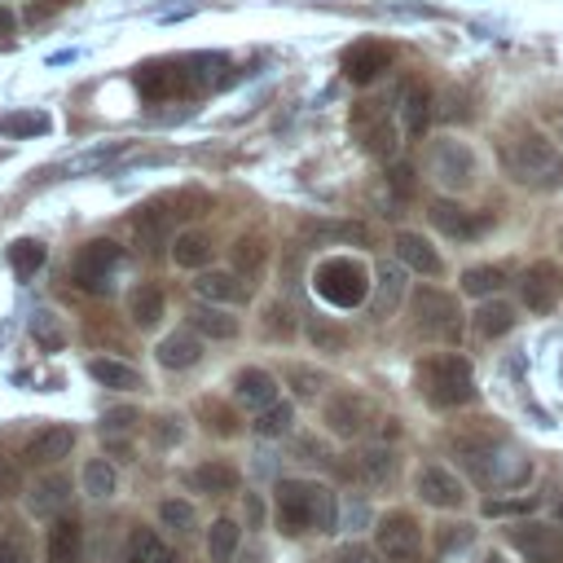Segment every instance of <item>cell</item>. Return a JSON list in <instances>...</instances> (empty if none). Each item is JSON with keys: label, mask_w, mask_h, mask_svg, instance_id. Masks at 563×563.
<instances>
[{"label": "cell", "mask_w": 563, "mask_h": 563, "mask_svg": "<svg viewBox=\"0 0 563 563\" xmlns=\"http://www.w3.org/2000/svg\"><path fill=\"white\" fill-rule=\"evenodd\" d=\"M418 383H422L427 400L440 405V409H453V405H471L475 400V374H471L466 356H457V352L431 356L418 369Z\"/></svg>", "instance_id": "obj_1"}, {"label": "cell", "mask_w": 563, "mask_h": 563, "mask_svg": "<svg viewBox=\"0 0 563 563\" xmlns=\"http://www.w3.org/2000/svg\"><path fill=\"white\" fill-rule=\"evenodd\" d=\"M312 290H317L330 308H356V303H365V295H369V273H365V264L352 260V255H330V260H321V264L312 268Z\"/></svg>", "instance_id": "obj_2"}, {"label": "cell", "mask_w": 563, "mask_h": 563, "mask_svg": "<svg viewBox=\"0 0 563 563\" xmlns=\"http://www.w3.org/2000/svg\"><path fill=\"white\" fill-rule=\"evenodd\" d=\"M506 172L519 185H554V180H563V154L545 136L528 132L506 150Z\"/></svg>", "instance_id": "obj_3"}, {"label": "cell", "mask_w": 563, "mask_h": 563, "mask_svg": "<svg viewBox=\"0 0 563 563\" xmlns=\"http://www.w3.org/2000/svg\"><path fill=\"white\" fill-rule=\"evenodd\" d=\"M409 308H413V321H418L422 334L444 339V343H457V334H462V312H457V299H453V295H444V290H435V286H418L413 299H409Z\"/></svg>", "instance_id": "obj_4"}, {"label": "cell", "mask_w": 563, "mask_h": 563, "mask_svg": "<svg viewBox=\"0 0 563 563\" xmlns=\"http://www.w3.org/2000/svg\"><path fill=\"white\" fill-rule=\"evenodd\" d=\"M352 136H356L361 150L374 154V158H391L396 145H400V132H396V123L387 119V106H383V101H356V106H352Z\"/></svg>", "instance_id": "obj_5"}, {"label": "cell", "mask_w": 563, "mask_h": 563, "mask_svg": "<svg viewBox=\"0 0 563 563\" xmlns=\"http://www.w3.org/2000/svg\"><path fill=\"white\" fill-rule=\"evenodd\" d=\"M119 260H123V251H119L110 238H92V242L79 246V255H75V264H70V277H75L79 290L106 295V290H110V273L119 268Z\"/></svg>", "instance_id": "obj_6"}, {"label": "cell", "mask_w": 563, "mask_h": 563, "mask_svg": "<svg viewBox=\"0 0 563 563\" xmlns=\"http://www.w3.org/2000/svg\"><path fill=\"white\" fill-rule=\"evenodd\" d=\"M374 545L387 563H413L418 550H422V528L409 510H387L374 528Z\"/></svg>", "instance_id": "obj_7"}, {"label": "cell", "mask_w": 563, "mask_h": 563, "mask_svg": "<svg viewBox=\"0 0 563 563\" xmlns=\"http://www.w3.org/2000/svg\"><path fill=\"white\" fill-rule=\"evenodd\" d=\"M506 537L528 563H563V528L559 523H515V528H506Z\"/></svg>", "instance_id": "obj_8"}, {"label": "cell", "mask_w": 563, "mask_h": 563, "mask_svg": "<svg viewBox=\"0 0 563 563\" xmlns=\"http://www.w3.org/2000/svg\"><path fill=\"white\" fill-rule=\"evenodd\" d=\"M431 172H435V180H440L444 189H466V185L475 180L479 163H475V154H471L462 141L444 136V141L431 145Z\"/></svg>", "instance_id": "obj_9"}, {"label": "cell", "mask_w": 563, "mask_h": 563, "mask_svg": "<svg viewBox=\"0 0 563 563\" xmlns=\"http://www.w3.org/2000/svg\"><path fill=\"white\" fill-rule=\"evenodd\" d=\"M563 295V268L550 264V260H532L519 277V299L532 308V312H550Z\"/></svg>", "instance_id": "obj_10"}, {"label": "cell", "mask_w": 563, "mask_h": 563, "mask_svg": "<svg viewBox=\"0 0 563 563\" xmlns=\"http://www.w3.org/2000/svg\"><path fill=\"white\" fill-rule=\"evenodd\" d=\"M273 493H277V528L282 532H308L312 528V484L308 479H282Z\"/></svg>", "instance_id": "obj_11"}, {"label": "cell", "mask_w": 563, "mask_h": 563, "mask_svg": "<svg viewBox=\"0 0 563 563\" xmlns=\"http://www.w3.org/2000/svg\"><path fill=\"white\" fill-rule=\"evenodd\" d=\"M413 488H418V497H422L427 506H435V510H457V506L466 501L462 479H457L449 466H440V462L422 466V471H418V479H413Z\"/></svg>", "instance_id": "obj_12"}, {"label": "cell", "mask_w": 563, "mask_h": 563, "mask_svg": "<svg viewBox=\"0 0 563 563\" xmlns=\"http://www.w3.org/2000/svg\"><path fill=\"white\" fill-rule=\"evenodd\" d=\"M431 224L444 233V238H453V242H466V238H479L493 220L488 216H475V211H466L462 202H453V198H435L431 202Z\"/></svg>", "instance_id": "obj_13"}, {"label": "cell", "mask_w": 563, "mask_h": 563, "mask_svg": "<svg viewBox=\"0 0 563 563\" xmlns=\"http://www.w3.org/2000/svg\"><path fill=\"white\" fill-rule=\"evenodd\" d=\"M391 66V48L387 44H378V40H361V44H352L347 53H343V75L352 79V84H374L383 70Z\"/></svg>", "instance_id": "obj_14"}, {"label": "cell", "mask_w": 563, "mask_h": 563, "mask_svg": "<svg viewBox=\"0 0 563 563\" xmlns=\"http://www.w3.org/2000/svg\"><path fill=\"white\" fill-rule=\"evenodd\" d=\"M136 88H141L150 101H163V97H176V92L194 88V79H189V66H185V62H163V66H145V70L136 75Z\"/></svg>", "instance_id": "obj_15"}, {"label": "cell", "mask_w": 563, "mask_h": 563, "mask_svg": "<svg viewBox=\"0 0 563 563\" xmlns=\"http://www.w3.org/2000/svg\"><path fill=\"white\" fill-rule=\"evenodd\" d=\"M365 422H369V405H365L361 396L339 391V396H330V400H325V427H330L334 435L352 440V435H361V431H365Z\"/></svg>", "instance_id": "obj_16"}, {"label": "cell", "mask_w": 563, "mask_h": 563, "mask_svg": "<svg viewBox=\"0 0 563 563\" xmlns=\"http://www.w3.org/2000/svg\"><path fill=\"white\" fill-rule=\"evenodd\" d=\"M70 449H75V431H70V427H44V431H35V435L26 440V462H31V466H53V462H62Z\"/></svg>", "instance_id": "obj_17"}, {"label": "cell", "mask_w": 563, "mask_h": 563, "mask_svg": "<svg viewBox=\"0 0 563 563\" xmlns=\"http://www.w3.org/2000/svg\"><path fill=\"white\" fill-rule=\"evenodd\" d=\"M396 260L422 277H440V268H444V260L435 255V246L422 233H396Z\"/></svg>", "instance_id": "obj_18"}, {"label": "cell", "mask_w": 563, "mask_h": 563, "mask_svg": "<svg viewBox=\"0 0 563 563\" xmlns=\"http://www.w3.org/2000/svg\"><path fill=\"white\" fill-rule=\"evenodd\" d=\"M233 396L246 405V409H264V405H273L277 400V378L268 374V369H238V378H233Z\"/></svg>", "instance_id": "obj_19"}, {"label": "cell", "mask_w": 563, "mask_h": 563, "mask_svg": "<svg viewBox=\"0 0 563 563\" xmlns=\"http://www.w3.org/2000/svg\"><path fill=\"white\" fill-rule=\"evenodd\" d=\"M79 554H84V528H79V519H53V528H48V563H79Z\"/></svg>", "instance_id": "obj_20"}, {"label": "cell", "mask_w": 563, "mask_h": 563, "mask_svg": "<svg viewBox=\"0 0 563 563\" xmlns=\"http://www.w3.org/2000/svg\"><path fill=\"white\" fill-rule=\"evenodd\" d=\"M198 361H202V339L194 330H176L158 343V365H167V369H189Z\"/></svg>", "instance_id": "obj_21"}, {"label": "cell", "mask_w": 563, "mask_h": 563, "mask_svg": "<svg viewBox=\"0 0 563 563\" xmlns=\"http://www.w3.org/2000/svg\"><path fill=\"white\" fill-rule=\"evenodd\" d=\"M66 497H70V479H66V475H44V479L31 488V497H26V510H31L35 519H48V515H57V510L66 506Z\"/></svg>", "instance_id": "obj_22"}, {"label": "cell", "mask_w": 563, "mask_h": 563, "mask_svg": "<svg viewBox=\"0 0 563 563\" xmlns=\"http://www.w3.org/2000/svg\"><path fill=\"white\" fill-rule=\"evenodd\" d=\"M194 290H198V299H211V303H238V299L246 295V286H242V277H238V273H224V268H211V273H198V282H194Z\"/></svg>", "instance_id": "obj_23"}, {"label": "cell", "mask_w": 563, "mask_h": 563, "mask_svg": "<svg viewBox=\"0 0 563 563\" xmlns=\"http://www.w3.org/2000/svg\"><path fill=\"white\" fill-rule=\"evenodd\" d=\"M189 325L198 330V334H207V339H233L238 334V317H229L220 303H211V299H202V303H194L189 308Z\"/></svg>", "instance_id": "obj_24"}, {"label": "cell", "mask_w": 563, "mask_h": 563, "mask_svg": "<svg viewBox=\"0 0 563 563\" xmlns=\"http://www.w3.org/2000/svg\"><path fill=\"white\" fill-rule=\"evenodd\" d=\"M427 123H431V92H427L422 84H409V88L400 92V128H405L409 136H422Z\"/></svg>", "instance_id": "obj_25"}, {"label": "cell", "mask_w": 563, "mask_h": 563, "mask_svg": "<svg viewBox=\"0 0 563 563\" xmlns=\"http://www.w3.org/2000/svg\"><path fill=\"white\" fill-rule=\"evenodd\" d=\"M405 295V264H383L374 282V317H391Z\"/></svg>", "instance_id": "obj_26"}, {"label": "cell", "mask_w": 563, "mask_h": 563, "mask_svg": "<svg viewBox=\"0 0 563 563\" xmlns=\"http://www.w3.org/2000/svg\"><path fill=\"white\" fill-rule=\"evenodd\" d=\"M128 563H180V559L172 554V545L158 532L132 528V537H128Z\"/></svg>", "instance_id": "obj_27"}, {"label": "cell", "mask_w": 563, "mask_h": 563, "mask_svg": "<svg viewBox=\"0 0 563 563\" xmlns=\"http://www.w3.org/2000/svg\"><path fill=\"white\" fill-rule=\"evenodd\" d=\"M88 374H92L101 387H114V391L141 387V374H136L128 361H114V356H92V361H88Z\"/></svg>", "instance_id": "obj_28"}, {"label": "cell", "mask_w": 563, "mask_h": 563, "mask_svg": "<svg viewBox=\"0 0 563 563\" xmlns=\"http://www.w3.org/2000/svg\"><path fill=\"white\" fill-rule=\"evenodd\" d=\"M136 242H141L145 251H163V246H172V216L158 211V207H145V211L136 216Z\"/></svg>", "instance_id": "obj_29"}, {"label": "cell", "mask_w": 563, "mask_h": 563, "mask_svg": "<svg viewBox=\"0 0 563 563\" xmlns=\"http://www.w3.org/2000/svg\"><path fill=\"white\" fill-rule=\"evenodd\" d=\"M128 312H132V321H136L141 330L158 325V317H163V290H158L154 282H141V286L128 295Z\"/></svg>", "instance_id": "obj_30"}, {"label": "cell", "mask_w": 563, "mask_h": 563, "mask_svg": "<svg viewBox=\"0 0 563 563\" xmlns=\"http://www.w3.org/2000/svg\"><path fill=\"white\" fill-rule=\"evenodd\" d=\"M172 260H176L180 268H202V264L211 260V242H207V233H198V229L176 233V238H172Z\"/></svg>", "instance_id": "obj_31"}, {"label": "cell", "mask_w": 563, "mask_h": 563, "mask_svg": "<svg viewBox=\"0 0 563 563\" xmlns=\"http://www.w3.org/2000/svg\"><path fill=\"white\" fill-rule=\"evenodd\" d=\"M506 282H510V273H506L501 264H475V268H466V273H462V290H466V295H475V299L497 295Z\"/></svg>", "instance_id": "obj_32"}, {"label": "cell", "mask_w": 563, "mask_h": 563, "mask_svg": "<svg viewBox=\"0 0 563 563\" xmlns=\"http://www.w3.org/2000/svg\"><path fill=\"white\" fill-rule=\"evenodd\" d=\"M189 479H194L198 493H216V497H220V493H233L242 475H238V466H229V462H202Z\"/></svg>", "instance_id": "obj_33"}, {"label": "cell", "mask_w": 563, "mask_h": 563, "mask_svg": "<svg viewBox=\"0 0 563 563\" xmlns=\"http://www.w3.org/2000/svg\"><path fill=\"white\" fill-rule=\"evenodd\" d=\"M238 541H242V528H238L233 519H216V523L207 528V559H211V563H233Z\"/></svg>", "instance_id": "obj_34"}, {"label": "cell", "mask_w": 563, "mask_h": 563, "mask_svg": "<svg viewBox=\"0 0 563 563\" xmlns=\"http://www.w3.org/2000/svg\"><path fill=\"white\" fill-rule=\"evenodd\" d=\"M255 435H264V440H277V435H286L290 427H295V405L290 400H273V405H264L260 413H255Z\"/></svg>", "instance_id": "obj_35"}, {"label": "cell", "mask_w": 563, "mask_h": 563, "mask_svg": "<svg viewBox=\"0 0 563 563\" xmlns=\"http://www.w3.org/2000/svg\"><path fill=\"white\" fill-rule=\"evenodd\" d=\"M356 475H361L365 484H387V479L396 475V457H391V449H383V444L361 449V453H356Z\"/></svg>", "instance_id": "obj_36"}, {"label": "cell", "mask_w": 563, "mask_h": 563, "mask_svg": "<svg viewBox=\"0 0 563 563\" xmlns=\"http://www.w3.org/2000/svg\"><path fill=\"white\" fill-rule=\"evenodd\" d=\"M44 260H48V251H44V242H35V238H18L13 246H9V268L26 282V277H35L40 268H44Z\"/></svg>", "instance_id": "obj_37"}, {"label": "cell", "mask_w": 563, "mask_h": 563, "mask_svg": "<svg viewBox=\"0 0 563 563\" xmlns=\"http://www.w3.org/2000/svg\"><path fill=\"white\" fill-rule=\"evenodd\" d=\"M198 418H202V427L207 431H216V435H238L242 431V418H238V409H229L224 400H198Z\"/></svg>", "instance_id": "obj_38"}, {"label": "cell", "mask_w": 563, "mask_h": 563, "mask_svg": "<svg viewBox=\"0 0 563 563\" xmlns=\"http://www.w3.org/2000/svg\"><path fill=\"white\" fill-rule=\"evenodd\" d=\"M515 325V312H510V303H501V299H488V303H479L475 308V330L484 334V339H497V334H506Z\"/></svg>", "instance_id": "obj_39"}, {"label": "cell", "mask_w": 563, "mask_h": 563, "mask_svg": "<svg viewBox=\"0 0 563 563\" xmlns=\"http://www.w3.org/2000/svg\"><path fill=\"white\" fill-rule=\"evenodd\" d=\"M31 339L44 347V352H57L66 343V330H62V317L53 308H35L31 312Z\"/></svg>", "instance_id": "obj_40"}, {"label": "cell", "mask_w": 563, "mask_h": 563, "mask_svg": "<svg viewBox=\"0 0 563 563\" xmlns=\"http://www.w3.org/2000/svg\"><path fill=\"white\" fill-rule=\"evenodd\" d=\"M114 484H119V475H114V466L106 457H88L84 462V493L88 497H110Z\"/></svg>", "instance_id": "obj_41"}, {"label": "cell", "mask_w": 563, "mask_h": 563, "mask_svg": "<svg viewBox=\"0 0 563 563\" xmlns=\"http://www.w3.org/2000/svg\"><path fill=\"white\" fill-rule=\"evenodd\" d=\"M40 132H48V114L40 110H13L0 119V136H40Z\"/></svg>", "instance_id": "obj_42"}, {"label": "cell", "mask_w": 563, "mask_h": 563, "mask_svg": "<svg viewBox=\"0 0 563 563\" xmlns=\"http://www.w3.org/2000/svg\"><path fill=\"white\" fill-rule=\"evenodd\" d=\"M308 343H312L317 352H343V347H347V330L334 325V321H325V317H312V321H308Z\"/></svg>", "instance_id": "obj_43"}, {"label": "cell", "mask_w": 563, "mask_h": 563, "mask_svg": "<svg viewBox=\"0 0 563 563\" xmlns=\"http://www.w3.org/2000/svg\"><path fill=\"white\" fill-rule=\"evenodd\" d=\"M312 528L317 532H334L339 528V501L325 484H312Z\"/></svg>", "instance_id": "obj_44"}, {"label": "cell", "mask_w": 563, "mask_h": 563, "mask_svg": "<svg viewBox=\"0 0 563 563\" xmlns=\"http://www.w3.org/2000/svg\"><path fill=\"white\" fill-rule=\"evenodd\" d=\"M264 255H268V251H264L260 238H242V242L233 246V268L246 273V277H255V273L264 268Z\"/></svg>", "instance_id": "obj_45"}, {"label": "cell", "mask_w": 563, "mask_h": 563, "mask_svg": "<svg viewBox=\"0 0 563 563\" xmlns=\"http://www.w3.org/2000/svg\"><path fill=\"white\" fill-rule=\"evenodd\" d=\"M158 519H163L167 528H176V532H189V528L198 523L194 506H189V501H180V497H167V501L158 506Z\"/></svg>", "instance_id": "obj_46"}, {"label": "cell", "mask_w": 563, "mask_h": 563, "mask_svg": "<svg viewBox=\"0 0 563 563\" xmlns=\"http://www.w3.org/2000/svg\"><path fill=\"white\" fill-rule=\"evenodd\" d=\"M128 145L123 141H114V145H97V150H88V154H79V158H70L66 163V172H92V167H106L110 158H119Z\"/></svg>", "instance_id": "obj_47"}, {"label": "cell", "mask_w": 563, "mask_h": 563, "mask_svg": "<svg viewBox=\"0 0 563 563\" xmlns=\"http://www.w3.org/2000/svg\"><path fill=\"white\" fill-rule=\"evenodd\" d=\"M136 422H141V413H136V409H128V405H123V409H110V413L101 418V435H110V440H123V435H128Z\"/></svg>", "instance_id": "obj_48"}, {"label": "cell", "mask_w": 563, "mask_h": 563, "mask_svg": "<svg viewBox=\"0 0 563 563\" xmlns=\"http://www.w3.org/2000/svg\"><path fill=\"white\" fill-rule=\"evenodd\" d=\"M264 330L290 339V334H295V312H290L286 303H268V308H264Z\"/></svg>", "instance_id": "obj_49"}, {"label": "cell", "mask_w": 563, "mask_h": 563, "mask_svg": "<svg viewBox=\"0 0 563 563\" xmlns=\"http://www.w3.org/2000/svg\"><path fill=\"white\" fill-rule=\"evenodd\" d=\"M286 378H290V387H295V396H317L321 391V374H312V369H303V365H290L286 369Z\"/></svg>", "instance_id": "obj_50"}, {"label": "cell", "mask_w": 563, "mask_h": 563, "mask_svg": "<svg viewBox=\"0 0 563 563\" xmlns=\"http://www.w3.org/2000/svg\"><path fill=\"white\" fill-rule=\"evenodd\" d=\"M537 510V497H510V501H484V515H532Z\"/></svg>", "instance_id": "obj_51"}, {"label": "cell", "mask_w": 563, "mask_h": 563, "mask_svg": "<svg viewBox=\"0 0 563 563\" xmlns=\"http://www.w3.org/2000/svg\"><path fill=\"white\" fill-rule=\"evenodd\" d=\"M387 185H391L396 198H409L413 194V167L409 163H391L387 167Z\"/></svg>", "instance_id": "obj_52"}, {"label": "cell", "mask_w": 563, "mask_h": 563, "mask_svg": "<svg viewBox=\"0 0 563 563\" xmlns=\"http://www.w3.org/2000/svg\"><path fill=\"white\" fill-rule=\"evenodd\" d=\"M22 488V471H18V462L13 457H4L0 453V497H13Z\"/></svg>", "instance_id": "obj_53"}, {"label": "cell", "mask_w": 563, "mask_h": 563, "mask_svg": "<svg viewBox=\"0 0 563 563\" xmlns=\"http://www.w3.org/2000/svg\"><path fill=\"white\" fill-rule=\"evenodd\" d=\"M176 216H202L211 202H207V194H198V189H189V194H176Z\"/></svg>", "instance_id": "obj_54"}, {"label": "cell", "mask_w": 563, "mask_h": 563, "mask_svg": "<svg viewBox=\"0 0 563 563\" xmlns=\"http://www.w3.org/2000/svg\"><path fill=\"white\" fill-rule=\"evenodd\" d=\"M158 444H172V440H180V418H158Z\"/></svg>", "instance_id": "obj_55"}, {"label": "cell", "mask_w": 563, "mask_h": 563, "mask_svg": "<svg viewBox=\"0 0 563 563\" xmlns=\"http://www.w3.org/2000/svg\"><path fill=\"white\" fill-rule=\"evenodd\" d=\"M334 563H374V559H369V550H361V545H343Z\"/></svg>", "instance_id": "obj_56"}, {"label": "cell", "mask_w": 563, "mask_h": 563, "mask_svg": "<svg viewBox=\"0 0 563 563\" xmlns=\"http://www.w3.org/2000/svg\"><path fill=\"white\" fill-rule=\"evenodd\" d=\"M0 563H26V559H22V550L13 541H0Z\"/></svg>", "instance_id": "obj_57"}, {"label": "cell", "mask_w": 563, "mask_h": 563, "mask_svg": "<svg viewBox=\"0 0 563 563\" xmlns=\"http://www.w3.org/2000/svg\"><path fill=\"white\" fill-rule=\"evenodd\" d=\"M13 26H18V18H13V13L0 4V35H13Z\"/></svg>", "instance_id": "obj_58"}, {"label": "cell", "mask_w": 563, "mask_h": 563, "mask_svg": "<svg viewBox=\"0 0 563 563\" xmlns=\"http://www.w3.org/2000/svg\"><path fill=\"white\" fill-rule=\"evenodd\" d=\"M554 515H559V519H563V501H559V506H554Z\"/></svg>", "instance_id": "obj_59"}, {"label": "cell", "mask_w": 563, "mask_h": 563, "mask_svg": "<svg viewBox=\"0 0 563 563\" xmlns=\"http://www.w3.org/2000/svg\"><path fill=\"white\" fill-rule=\"evenodd\" d=\"M484 563H501V559H497V554H488V559H484Z\"/></svg>", "instance_id": "obj_60"}]
</instances>
